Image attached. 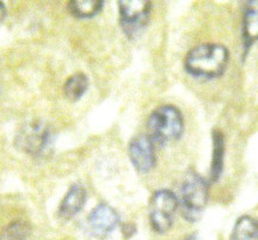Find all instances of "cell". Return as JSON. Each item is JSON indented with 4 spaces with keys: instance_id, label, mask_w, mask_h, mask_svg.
Returning <instances> with one entry per match:
<instances>
[{
    "instance_id": "1",
    "label": "cell",
    "mask_w": 258,
    "mask_h": 240,
    "mask_svg": "<svg viewBox=\"0 0 258 240\" xmlns=\"http://www.w3.org/2000/svg\"><path fill=\"white\" fill-rule=\"evenodd\" d=\"M227 48L222 44L206 43L192 48L186 55L184 66L194 77L217 78L225 72L228 64Z\"/></svg>"
},
{
    "instance_id": "2",
    "label": "cell",
    "mask_w": 258,
    "mask_h": 240,
    "mask_svg": "<svg viewBox=\"0 0 258 240\" xmlns=\"http://www.w3.org/2000/svg\"><path fill=\"white\" fill-rule=\"evenodd\" d=\"M147 127L153 144L166 145L180 139L184 132V119L175 105H161L150 115Z\"/></svg>"
},
{
    "instance_id": "3",
    "label": "cell",
    "mask_w": 258,
    "mask_h": 240,
    "mask_svg": "<svg viewBox=\"0 0 258 240\" xmlns=\"http://www.w3.org/2000/svg\"><path fill=\"white\" fill-rule=\"evenodd\" d=\"M208 193L209 187L207 182L195 171H188L180 186L182 213L188 221L194 222L200 218L207 204Z\"/></svg>"
},
{
    "instance_id": "4",
    "label": "cell",
    "mask_w": 258,
    "mask_h": 240,
    "mask_svg": "<svg viewBox=\"0 0 258 240\" xmlns=\"http://www.w3.org/2000/svg\"><path fill=\"white\" fill-rule=\"evenodd\" d=\"M53 139V132L46 122L32 121L19 129L15 144L19 151L31 157H42L49 150Z\"/></svg>"
},
{
    "instance_id": "5",
    "label": "cell",
    "mask_w": 258,
    "mask_h": 240,
    "mask_svg": "<svg viewBox=\"0 0 258 240\" xmlns=\"http://www.w3.org/2000/svg\"><path fill=\"white\" fill-rule=\"evenodd\" d=\"M178 208V200L172 191L167 189L157 190L150 202V222L153 231L166 233L171 228Z\"/></svg>"
},
{
    "instance_id": "6",
    "label": "cell",
    "mask_w": 258,
    "mask_h": 240,
    "mask_svg": "<svg viewBox=\"0 0 258 240\" xmlns=\"http://www.w3.org/2000/svg\"><path fill=\"white\" fill-rule=\"evenodd\" d=\"M118 10L121 27L124 34L129 38H134L146 28L152 10V3L120 2Z\"/></svg>"
},
{
    "instance_id": "7",
    "label": "cell",
    "mask_w": 258,
    "mask_h": 240,
    "mask_svg": "<svg viewBox=\"0 0 258 240\" xmlns=\"http://www.w3.org/2000/svg\"><path fill=\"white\" fill-rule=\"evenodd\" d=\"M120 222V216L112 207L106 203H99L88 216V229L91 235L98 239L109 236Z\"/></svg>"
},
{
    "instance_id": "8",
    "label": "cell",
    "mask_w": 258,
    "mask_h": 240,
    "mask_svg": "<svg viewBox=\"0 0 258 240\" xmlns=\"http://www.w3.org/2000/svg\"><path fill=\"white\" fill-rule=\"evenodd\" d=\"M128 154L135 170L148 173L156 166L157 159L153 141L147 135H138L129 142Z\"/></svg>"
},
{
    "instance_id": "9",
    "label": "cell",
    "mask_w": 258,
    "mask_h": 240,
    "mask_svg": "<svg viewBox=\"0 0 258 240\" xmlns=\"http://www.w3.org/2000/svg\"><path fill=\"white\" fill-rule=\"evenodd\" d=\"M86 199H88V193H86L85 187L80 183H74L61 201L59 209H57L59 218L63 221L74 218L84 208Z\"/></svg>"
},
{
    "instance_id": "10",
    "label": "cell",
    "mask_w": 258,
    "mask_h": 240,
    "mask_svg": "<svg viewBox=\"0 0 258 240\" xmlns=\"http://www.w3.org/2000/svg\"><path fill=\"white\" fill-rule=\"evenodd\" d=\"M258 41V0L246 2L243 12V42L245 50Z\"/></svg>"
},
{
    "instance_id": "11",
    "label": "cell",
    "mask_w": 258,
    "mask_h": 240,
    "mask_svg": "<svg viewBox=\"0 0 258 240\" xmlns=\"http://www.w3.org/2000/svg\"><path fill=\"white\" fill-rule=\"evenodd\" d=\"M225 139L220 131L213 132V152L211 164V181L218 182L224 171Z\"/></svg>"
},
{
    "instance_id": "12",
    "label": "cell",
    "mask_w": 258,
    "mask_h": 240,
    "mask_svg": "<svg viewBox=\"0 0 258 240\" xmlns=\"http://www.w3.org/2000/svg\"><path fill=\"white\" fill-rule=\"evenodd\" d=\"M231 240H258V219L243 215L237 220Z\"/></svg>"
},
{
    "instance_id": "13",
    "label": "cell",
    "mask_w": 258,
    "mask_h": 240,
    "mask_svg": "<svg viewBox=\"0 0 258 240\" xmlns=\"http://www.w3.org/2000/svg\"><path fill=\"white\" fill-rule=\"evenodd\" d=\"M89 87V79L86 74L82 72L74 73L66 80L63 85V93L71 102H77L85 95Z\"/></svg>"
},
{
    "instance_id": "14",
    "label": "cell",
    "mask_w": 258,
    "mask_h": 240,
    "mask_svg": "<svg viewBox=\"0 0 258 240\" xmlns=\"http://www.w3.org/2000/svg\"><path fill=\"white\" fill-rule=\"evenodd\" d=\"M104 6L102 0H86V2H71L67 9L71 15L77 18H91L101 12Z\"/></svg>"
},
{
    "instance_id": "15",
    "label": "cell",
    "mask_w": 258,
    "mask_h": 240,
    "mask_svg": "<svg viewBox=\"0 0 258 240\" xmlns=\"http://www.w3.org/2000/svg\"><path fill=\"white\" fill-rule=\"evenodd\" d=\"M31 226L25 220H14L0 232V240H30Z\"/></svg>"
},
{
    "instance_id": "16",
    "label": "cell",
    "mask_w": 258,
    "mask_h": 240,
    "mask_svg": "<svg viewBox=\"0 0 258 240\" xmlns=\"http://www.w3.org/2000/svg\"><path fill=\"white\" fill-rule=\"evenodd\" d=\"M123 234L125 235V238H129L135 233V227L133 225H125L123 226Z\"/></svg>"
},
{
    "instance_id": "17",
    "label": "cell",
    "mask_w": 258,
    "mask_h": 240,
    "mask_svg": "<svg viewBox=\"0 0 258 240\" xmlns=\"http://www.w3.org/2000/svg\"><path fill=\"white\" fill-rule=\"evenodd\" d=\"M5 16H6V6L4 3L0 2V22L5 18Z\"/></svg>"
},
{
    "instance_id": "18",
    "label": "cell",
    "mask_w": 258,
    "mask_h": 240,
    "mask_svg": "<svg viewBox=\"0 0 258 240\" xmlns=\"http://www.w3.org/2000/svg\"><path fill=\"white\" fill-rule=\"evenodd\" d=\"M184 240H200V239H199L198 234H190V235L186 236Z\"/></svg>"
}]
</instances>
